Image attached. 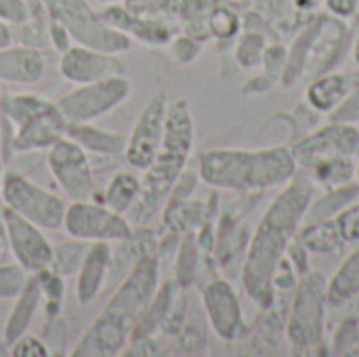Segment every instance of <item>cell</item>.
Returning <instances> with one entry per match:
<instances>
[{"mask_svg":"<svg viewBox=\"0 0 359 357\" xmlns=\"http://www.w3.org/2000/svg\"><path fill=\"white\" fill-rule=\"evenodd\" d=\"M42 303V295H40V286L36 276L32 274L23 286V290L15 297V303L11 307V314L4 322L2 328V343L8 347L11 343H15L21 335H25L34 322V316L38 311Z\"/></svg>","mask_w":359,"mask_h":357,"instance_id":"cell-26","label":"cell"},{"mask_svg":"<svg viewBox=\"0 0 359 357\" xmlns=\"http://www.w3.org/2000/svg\"><path fill=\"white\" fill-rule=\"evenodd\" d=\"M353 353L359 356V322H358V330H355V345H353Z\"/></svg>","mask_w":359,"mask_h":357,"instance_id":"cell-57","label":"cell"},{"mask_svg":"<svg viewBox=\"0 0 359 357\" xmlns=\"http://www.w3.org/2000/svg\"><path fill=\"white\" fill-rule=\"evenodd\" d=\"M67 137H72L78 145H82L90 154L99 156H124L126 137L101 126H95L93 122L82 124H69Z\"/></svg>","mask_w":359,"mask_h":357,"instance_id":"cell-27","label":"cell"},{"mask_svg":"<svg viewBox=\"0 0 359 357\" xmlns=\"http://www.w3.org/2000/svg\"><path fill=\"white\" fill-rule=\"evenodd\" d=\"M359 295V246L328 282V305H343Z\"/></svg>","mask_w":359,"mask_h":357,"instance_id":"cell-33","label":"cell"},{"mask_svg":"<svg viewBox=\"0 0 359 357\" xmlns=\"http://www.w3.org/2000/svg\"><path fill=\"white\" fill-rule=\"evenodd\" d=\"M217 213V194L212 196V200L208 202H200V200H172L164 204V225L168 227V231H177V234H189V231H198L204 223L212 221Z\"/></svg>","mask_w":359,"mask_h":357,"instance_id":"cell-24","label":"cell"},{"mask_svg":"<svg viewBox=\"0 0 359 357\" xmlns=\"http://www.w3.org/2000/svg\"><path fill=\"white\" fill-rule=\"evenodd\" d=\"M109 2H114V4H116V2H118V0H109Z\"/></svg>","mask_w":359,"mask_h":357,"instance_id":"cell-59","label":"cell"},{"mask_svg":"<svg viewBox=\"0 0 359 357\" xmlns=\"http://www.w3.org/2000/svg\"><path fill=\"white\" fill-rule=\"evenodd\" d=\"M101 17L116 29L124 32L130 38H137L145 44H154V46H162L168 44L170 38L175 36L172 25H168V21H162L158 17H145V15H137L133 11H128L126 6L109 4Z\"/></svg>","mask_w":359,"mask_h":357,"instance_id":"cell-19","label":"cell"},{"mask_svg":"<svg viewBox=\"0 0 359 357\" xmlns=\"http://www.w3.org/2000/svg\"><path fill=\"white\" fill-rule=\"evenodd\" d=\"M355 177H358V183H359V164H358V173H355Z\"/></svg>","mask_w":359,"mask_h":357,"instance_id":"cell-58","label":"cell"},{"mask_svg":"<svg viewBox=\"0 0 359 357\" xmlns=\"http://www.w3.org/2000/svg\"><path fill=\"white\" fill-rule=\"evenodd\" d=\"M160 259L158 255L139 259L133 269L118 282V288L109 297L103 309L114 311L126 320L133 328L154 301L160 288Z\"/></svg>","mask_w":359,"mask_h":357,"instance_id":"cell-10","label":"cell"},{"mask_svg":"<svg viewBox=\"0 0 359 357\" xmlns=\"http://www.w3.org/2000/svg\"><path fill=\"white\" fill-rule=\"evenodd\" d=\"M292 158L297 166L311 168L322 160L334 156H355L359 154V130L353 124L330 122L328 126L303 137L292 147Z\"/></svg>","mask_w":359,"mask_h":357,"instance_id":"cell-15","label":"cell"},{"mask_svg":"<svg viewBox=\"0 0 359 357\" xmlns=\"http://www.w3.org/2000/svg\"><path fill=\"white\" fill-rule=\"evenodd\" d=\"M139 196H141V177H137L135 173H116L103 191V204L114 213L126 217L130 208L137 204Z\"/></svg>","mask_w":359,"mask_h":357,"instance_id":"cell-29","label":"cell"},{"mask_svg":"<svg viewBox=\"0 0 359 357\" xmlns=\"http://www.w3.org/2000/svg\"><path fill=\"white\" fill-rule=\"evenodd\" d=\"M32 17L29 0H0V21L6 25H21Z\"/></svg>","mask_w":359,"mask_h":357,"instance_id":"cell-46","label":"cell"},{"mask_svg":"<svg viewBox=\"0 0 359 357\" xmlns=\"http://www.w3.org/2000/svg\"><path fill=\"white\" fill-rule=\"evenodd\" d=\"M111 267V246L109 242H90L86 257L76 271V299L78 303L90 305L105 288Z\"/></svg>","mask_w":359,"mask_h":357,"instance_id":"cell-20","label":"cell"},{"mask_svg":"<svg viewBox=\"0 0 359 357\" xmlns=\"http://www.w3.org/2000/svg\"><path fill=\"white\" fill-rule=\"evenodd\" d=\"M359 318H347L341 328L334 335V343H332V351L337 356H349L353 353V345H355V330H358Z\"/></svg>","mask_w":359,"mask_h":357,"instance_id":"cell-47","label":"cell"},{"mask_svg":"<svg viewBox=\"0 0 359 357\" xmlns=\"http://www.w3.org/2000/svg\"><path fill=\"white\" fill-rule=\"evenodd\" d=\"M8 356L13 357H50V349L48 345L38 339V337H32L29 332L21 335L15 343L8 345Z\"/></svg>","mask_w":359,"mask_h":357,"instance_id":"cell-44","label":"cell"},{"mask_svg":"<svg viewBox=\"0 0 359 357\" xmlns=\"http://www.w3.org/2000/svg\"><path fill=\"white\" fill-rule=\"evenodd\" d=\"M196 185H198V175H196V173H191V170H183V175L177 179V183H175V187H172V191H170V196H168V200H166V202H172V200H185V198H189V196L194 194Z\"/></svg>","mask_w":359,"mask_h":357,"instance_id":"cell-50","label":"cell"},{"mask_svg":"<svg viewBox=\"0 0 359 357\" xmlns=\"http://www.w3.org/2000/svg\"><path fill=\"white\" fill-rule=\"evenodd\" d=\"M67 120L57 109L55 101H50L44 109H40L36 116H32L27 122L15 128L11 149L15 154L25 151H38V149H50L59 139L67 135Z\"/></svg>","mask_w":359,"mask_h":357,"instance_id":"cell-18","label":"cell"},{"mask_svg":"<svg viewBox=\"0 0 359 357\" xmlns=\"http://www.w3.org/2000/svg\"><path fill=\"white\" fill-rule=\"evenodd\" d=\"M351 29L345 19L334 15H318L294 40L288 50L286 67L282 74L284 86L294 84L301 76H320L330 72L351 44Z\"/></svg>","mask_w":359,"mask_h":357,"instance_id":"cell-4","label":"cell"},{"mask_svg":"<svg viewBox=\"0 0 359 357\" xmlns=\"http://www.w3.org/2000/svg\"><path fill=\"white\" fill-rule=\"evenodd\" d=\"M292 292H276L273 301L263 307V314L252 332V347L257 353H276L280 349L282 337L286 335V320L290 309Z\"/></svg>","mask_w":359,"mask_h":357,"instance_id":"cell-22","label":"cell"},{"mask_svg":"<svg viewBox=\"0 0 359 357\" xmlns=\"http://www.w3.org/2000/svg\"><path fill=\"white\" fill-rule=\"evenodd\" d=\"M50 99L42 97L40 93H4L0 97V116L13 128L27 122L40 109H44Z\"/></svg>","mask_w":359,"mask_h":357,"instance_id":"cell-32","label":"cell"},{"mask_svg":"<svg viewBox=\"0 0 359 357\" xmlns=\"http://www.w3.org/2000/svg\"><path fill=\"white\" fill-rule=\"evenodd\" d=\"M48 40H50V46L61 55L63 50H67L72 46V36L69 32L55 19H48Z\"/></svg>","mask_w":359,"mask_h":357,"instance_id":"cell-51","label":"cell"},{"mask_svg":"<svg viewBox=\"0 0 359 357\" xmlns=\"http://www.w3.org/2000/svg\"><path fill=\"white\" fill-rule=\"evenodd\" d=\"M200 303L206 314L208 326L215 330L219 339L233 343L248 335V326L244 322L238 292L229 280H223V278L208 280L202 286Z\"/></svg>","mask_w":359,"mask_h":357,"instance_id":"cell-13","label":"cell"},{"mask_svg":"<svg viewBox=\"0 0 359 357\" xmlns=\"http://www.w3.org/2000/svg\"><path fill=\"white\" fill-rule=\"evenodd\" d=\"M158 255V238L151 229L145 225H139L137 229L133 227L130 236L118 242V250H111V267H109V278H118V282L133 269V265L143 259Z\"/></svg>","mask_w":359,"mask_h":357,"instance_id":"cell-25","label":"cell"},{"mask_svg":"<svg viewBox=\"0 0 359 357\" xmlns=\"http://www.w3.org/2000/svg\"><path fill=\"white\" fill-rule=\"evenodd\" d=\"M351 44H353V59H355V63L359 65V21L358 27H355V34H353V38H351Z\"/></svg>","mask_w":359,"mask_h":357,"instance_id":"cell-54","label":"cell"},{"mask_svg":"<svg viewBox=\"0 0 359 357\" xmlns=\"http://www.w3.org/2000/svg\"><path fill=\"white\" fill-rule=\"evenodd\" d=\"M133 337V326L116 316L114 311L103 309L101 316L86 328V332L78 339L72 357H114L124 353Z\"/></svg>","mask_w":359,"mask_h":357,"instance_id":"cell-17","label":"cell"},{"mask_svg":"<svg viewBox=\"0 0 359 357\" xmlns=\"http://www.w3.org/2000/svg\"><path fill=\"white\" fill-rule=\"evenodd\" d=\"M8 44H13V34L8 29V25L0 21V48H4Z\"/></svg>","mask_w":359,"mask_h":357,"instance_id":"cell-53","label":"cell"},{"mask_svg":"<svg viewBox=\"0 0 359 357\" xmlns=\"http://www.w3.org/2000/svg\"><path fill=\"white\" fill-rule=\"evenodd\" d=\"M48 19L59 21L76 44L99 48L105 53H124L133 46V38L111 27L88 0H40Z\"/></svg>","mask_w":359,"mask_h":357,"instance_id":"cell-6","label":"cell"},{"mask_svg":"<svg viewBox=\"0 0 359 357\" xmlns=\"http://www.w3.org/2000/svg\"><path fill=\"white\" fill-rule=\"evenodd\" d=\"M29 276L32 274H27L19 263L0 265V299H15L23 290Z\"/></svg>","mask_w":359,"mask_h":357,"instance_id":"cell-41","label":"cell"},{"mask_svg":"<svg viewBox=\"0 0 359 357\" xmlns=\"http://www.w3.org/2000/svg\"><path fill=\"white\" fill-rule=\"evenodd\" d=\"M46 164L69 202L97 198V183L88 160V151L82 145H78L72 137L65 135L48 149Z\"/></svg>","mask_w":359,"mask_h":357,"instance_id":"cell-11","label":"cell"},{"mask_svg":"<svg viewBox=\"0 0 359 357\" xmlns=\"http://www.w3.org/2000/svg\"><path fill=\"white\" fill-rule=\"evenodd\" d=\"M284 257L290 261V265L294 267V271H297V276H299V278L311 271L309 250H307V246L299 240V236H294V238H292V242L288 244V248H286V255H284Z\"/></svg>","mask_w":359,"mask_h":357,"instance_id":"cell-48","label":"cell"},{"mask_svg":"<svg viewBox=\"0 0 359 357\" xmlns=\"http://www.w3.org/2000/svg\"><path fill=\"white\" fill-rule=\"evenodd\" d=\"M88 242L84 240H67V242H57L53 244V257H50V269L63 278L76 276V271L80 269L86 250H88Z\"/></svg>","mask_w":359,"mask_h":357,"instance_id":"cell-36","label":"cell"},{"mask_svg":"<svg viewBox=\"0 0 359 357\" xmlns=\"http://www.w3.org/2000/svg\"><path fill=\"white\" fill-rule=\"evenodd\" d=\"M299 240L316 255H337L345 248V242L337 229L334 219L326 221H307L299 229Z\"/></svg>","mask_w":359,"mask_h":357,"instance_id":"cell-28","label":"cell"},{"mask_svg":"<svg viewBox=\"0 0 359 357\" xmlns=\"http://www.w3.org/2000/svg\"><path fill=\"white\" fill-rule=\"evenodd\" d=\"M326 307H328V280L320 271H309L299 278L288 320L286 337L288 343L299 351H311L322 345L326 330Z\"/></svg>","mask_w":359,"mask_h":357,"instance_id":"cell-5","label":"cell"},{"mask_svg":"<svg viewBox=\"0 0 359 357\" xmlns=\"http://www.w3.org/2000/svg\"><path fill=\"white\" fill-rule=\"evenodd\" d=\"M337 229L345 244H359V202H351L334 217Z\"/></svg>","mask_w":359,"mask_h":357,"instance_id":"cell-43","label":"cell"},{"mask_svg":"<svg viewBox=\"0 0 359 357\" xmlns=\"http://www.w3.org/2000/svg\"><path fill=\"white\" fill-rule=\"evenodd\" d=\"M46 63L40 48L25 44H8L0 48V82L36 84L44 76Z\"/></svg>","mask_w":359,"mask_h":357,"instance_id":"cell-21","label":"cell"},{"mask_svg":"<svg viewBox=\"0 0 359 357\" xmlns=\"http://www.w3.org/2000/svg\"><path fill=\"white\" fill-rule=\"evenodd\" d=\"M48 324L50 326L46 328V341L44 343L48 345L53 356H63L65 353L63 351V347H65V324L59 316L48 320Z\"/></svg>","mask_w":359,"mask_h":357,"instance_id":"cell-49","label":"cell"},{"mask_svg":"<svg viewBox=\"0 0 359 357\" xmlns=\"http://www.w3.org/2000/svg\"><path fill=\"white\" fill-rule=\"evenodd\" d=\"M166 107H168V97L162 90L154 93L143 105L130 135L126 137L124 160L130 168L143 173L156 160L164 137Z\"/></svg>","mask_w":359,"mask_h":357,"instance_id":"cell-12","label":"cell"},{"mask_svg":"<svg viewBox=\"0 0 359 357\" xmlns=\"http://www.w3.org/2000/svg\"><path fill=\"white\" fill-rule=\"evenodd\" d=\"M242 27L240 13L227 2H212L208 11V34L219 40H231Z\"/></svg>","mask_w":359,"mask_h":357,"instance_id":"cell-37","label":"cell"},{"mask_svg":"<svg viewBox=\"0 0 359 357\" xmlns=\"http://www.w3.org/2000/svg\"><path fill=\"white\" fill-rule=\"evenodd\" d=\"M330 122L339 124H358L359 122V86L353 88L332 112H330Z\"/></svg>","mask_w":359,"mask_h":357,"instance_id":"cell-45","label":"cell"},{"mask_svg":"<svg viewBox=\"0 0 359 357\" xmlns=\"http://www.w3.org/2000/svg\"><path fill=\"white\" fill-rule=\"evenodd\" d=\"M309 173L320 185H324L326 189H334L355 181L358 164L353 162V156H334L318 162L309 168Z\"/></svg>","mask_w":359,"mask_h":357,"instance_id":"cell-35","label":"cell"},{"mask_svg":"<svg viewBox=\"0 0 359 357\" xmlns=\"http://www.w3.org/2000/svg\"><path fill=\"white\" fill-rule=\"evenodd\" d=\"M2 225L6 234V244L11 246L15 261L27 274H38L50 267L53 244L46 240L42 227L23 219L21 215H17L6 206L2 210Z\"/></svg>","mask_w":359,"mask_h":357,"instance_id":"cell-14","label":"cell"},{"mask_svg":"<svg viewBox=\"0 0 359 357\" xmlns=\"http://www.w3.org/2000/svg\"><path fill=\"white\" fill-rule=\"evenodd\" d=\"M19 27H21V32H19V42L21 44L34 46V48L50 46V40H48V15H46V11L34 13Z\"/></svg>","mask_w":359,"mask_h":357,"instance_id":"cell-40","label":"cell"},{"mask_svg":"<svg viewBox=\"0 0 359 357\" xmlns=\"http://www.w3.org/2000/svg\"><path fill=\"white\" fill-rule=\"evenodd\" d=\"M59 74L72 84H88L114 76H128V67L118 57V53L72 44L59 55Z\"/></svg>","mask_w":359,"mask_h":357,"instance_id":"cell-16","label":"cell"},{"mask_svg":"<svg viewBox=\"0 0 359 357\" xmlns=\"http://www.w3.org/2000/svg\"><path fill=\"white\" fill-rule=\"evenodd\" d=\"M177 349L181 353H200L208 345V320L202 309V303H191L187 309V318L175 337Z\"/></svg>","mask_w":359,"mask_h":357,"instance_id":"cell-30","label":"cell"},{"mask_svg":"<svg viewBox=\"0 0 359 357\" xmlns=\"http://www.w3.org/2000/svg\"><path fill=\"white\" fill-rule=\"evenodd\" d=\"M316 198L311 175L299 173L286 183L284 191L269 204L257 229L250 234L242 263V282L248 297L263 309L273 297V276L286 255L288 244L305 223L307 208Z\"/></svg>","mask_w":359,"mask_h":357,"instance_id":"cell-1","label":"cell"},{"mask_svg":"<svg viewBox=\"0 0 359 357\" xmlns=\"http://www.w3.org/2000/svg\"><path fill=\"white\" fill-rule=\"evenodd\" d=\"M65 234L76 240L84 242H109L118 244L120 240L128 238L133 231V223L120 215L107 208L103 202L97 200H80L69 202L63 225Z\"/></svg>","mask_w":359,"mask_h":357,"instance_id":"cell-9","label":"cell"},{"mask_svg":"<svg viewBox=\"0 0 359 357\" xmlns=\"http://www.w3.org/2000/svg\"><path fill=\"white\" fill-rule=\"evenodd\" d=\"M359 86V74H334L326 72L313 78L307 86V105L313 112H332L353 88Z\"/></svg>","mask_w":359,"mask_h":357,"instance_id":"cell-23","label":"cell"},{"mask_svg":"<svg viewBox=\"0 0 359 357\" xmlns=\"http://www.w3.org/2000/svg\"><path fill=\"white\" fill-rule=\"evenodd\" d=\"M202 250L198 246V240H196V234L189 231V234H183L181 242H179V248H177V255H175V282L187 290L196 284V278H198V271H200V265H202Z\"/></svg>","mask_w":359,"mask_h":357,"instance_id":"cell-34","label":"cell"},{"mask_svg":"<svg viewBox=\"0 0 359 357\" xmlns=\"http://www.w3.org/2000/svg\"><path fill=\"white\" fill-rule=\"evenodd\" d=\"M299 166L290 147L265 149H208L200 154L198 173L215 189L255 194L288 183Z\"/></svg>","mask_w":359,"mask_h":357,"instance_id":"cell-3","label":"cell"},{"mask_svg":"<svg viewBox=\"0 0 359 357\" xmlns=\"http://www.w3.org/2000/svg\"><path fill=\"white\" fill-rule=\"evenodd\" d=\"M326 6H328L330 15L341 17V19H349L358 13L359 0H326Z\"/></svg>","mask_w":359,"mask_h":357,"instance_id":"cell-52","label":"cell"},{"mask_svg":"<svg viewBox=\"0 0 359 357\" xmlns=\"http://www.w3.org/2000/svg\"><path fill=\"white\" fill-rule=\"evenodd\" d=\"M265 36L259 29H246L244 36L240 38L236 46V61L244 67H257L263 65V55H265Z\"/></svg>","mask_w":359,"mask_h":357,"instance_id":"cell-39","label":"cell"},{"mask_svg":"<svg viewBox=\"0 0 359 357\" xmlns=\"http://www.w3.org/2000/svg\"><path fill=\"white\" fill-rule=\"evenodd\" d=\"M130 90L133 84L128 76H114L88 84H76V88L55 99V105L67 124L95 122L120 107L130 97Z\"/></svg>","mask_w":359,"mask_h":357,"instance_id":"cell-8","label":"cell"},{"mask_svg":"<svg viewBox=\"0 0 359 357\" xmlns=\"http://www.w3.org/2000/svg\"><path fill=\"white\" fill-rule=\"evenodd\" d=\"M359 198V183H347L343 187H334V189H326L324 196L313 198L307 215H305V223L307 221H326V219H334L345 206H349L351 202H355Z\"/></svg>","mask_w":359,"mask_h":357,"instance_id":"cell-31","label":"cell"},{"mask_svg":"<svg viewBox=\"0 0 359 357\" xmlns=\"http://www.w3.org/2000/svg\"><path fill=\"white\" fill-rule=\"evenodd\" d=\"M0 196L6 208L42 229H59L63 225L67 202L15 170H4Z\"/></svg>","mask_w":359,"mask_h":357,"instance_id":"cell-7","label":"cell"},{"mask_svg":"<svg viewBox=\"0 0 359 357\" xmlns=\"http://www.w3.org/2000/svg\"><path fill=\"white\" fill-rule=\"evenodd\" d=\"M4 246H6V234H4V225L0 223V252H2Z\"/></svg>","mask_w":359,"mask_h":357,"instance_id":"cell-56","label":"cell"},{"mask_svg":"<svg viewBox=\"0 0 359 357\" xmlns=\"http://www.w3.org/2000/svg\"><path fill=\"white\" fill-rule=\"evenodd\" d=\"M168 50H170V57L181 63V65H187V63H194L198 59V55L202 53V40L189 36V34H183V36H172L170 42H168Z\"/></svg>","mask_w":359,"mask_h":357,"instance_id":"cell-42","label":"cell"},{"mask_svg":"<svg viewBox=\"0 0 359 357\" xmlns=\"http://www.w3.org/2000/svg\"><path fill=\"white\" fill-rule=\"evenodd\" d=\"M4 177V158H2V116H0V185Z\"/></svg>","mask_w":359,"mask_h":357,"instance_id":"cell-55","label":"cell"},{"mask_svg":"<svg viewBox=\"0 0 359 357\" xmlns=\"http://www.w3.org/2000/svg\"><path fill=\"white\" fill-rule=\"evenodd\" d=\"M196 141V124L187 99H172L166 107L164 137L151 166L141 175V196L130 208L135 225H145L168 200L177 179L183 175Z\"/></svg>","mask_w":359,"mask_h":357,"instance_id":"cell-2","label":"cell"},{"mask_svg":"<svg viewBox=\"0 0 359 357\" xmlns=\"http://www.w3.org/2000/svg\"><path fill=\"white\" fill-rule=\"evenodd\" d=\"M34 276L40 286V295L44 301V309H46V322H48L61 314V305H63V297H65V282H63V276L55 274L50 267H46Z\"/></svg>","mask_w":359,"mask_h":357,"instance_id":"cell-38","label":"cell"}]
</instances>
